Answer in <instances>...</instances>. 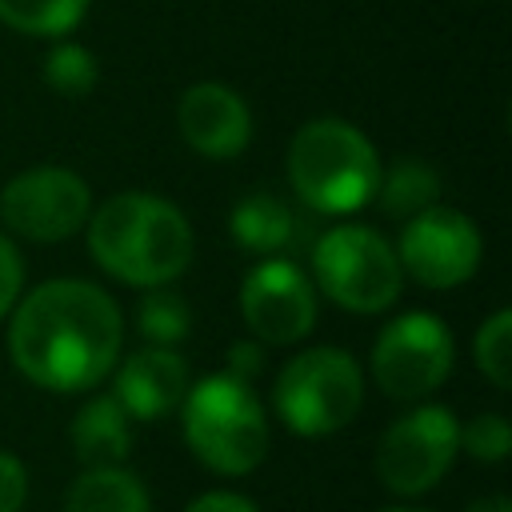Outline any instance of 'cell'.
Returning <instances> with one entry per match:
<instances>
[{"instance_id": "cell-1", "label": "cell", "mask_w": 512, "mask_h": 512, "mask_svg": "<svg viewBox=\"0 0 512 512\" xmlns=\"http://www.w3.org/2000/svg\"><path fill=\"white\" fill-rule=\"evenodd\" d=\"M120 344L124 316L116 300L88 280H44L12 304V364L48 392L92 388L116 368Z\"/></svg>"}, {"instance_id": "cell-2", "label": "cell", "mask_w": 512, "mask_h": 512, "mask_svg": "<svg viewBox=\"0 0 512 512\" xmlns=\"http://www.w3.org/2000/svg\"><path fill=\"white\" fill-rule=\"evenodd\" d=\"M192 248L184 212L152 192H120L88 216L92 260L132 288L172 284L192 264Z\"/></svg>"}, {"instance_id": "cell-3", "label": "cell", "mask_w": 512, "mask_h": 512, "mask_svg": "<svg viewBox=\"0 0 512 512\" xmlns=\"http://www.w3.org/2000/svg\"><path fill=\"white\" fill-rule=\"evenodd\" d=\"M288 180L308 208L324 216H348L372 204L380 184V160L360 128L336 116H320L292 136Z\"/></svg>"}, {"instance_id": "cell-4", "label": "cell", "mask_w": 512, "mask_h": 512, "mask_svg": "<svg viewBox=\"0 0 512 512\" xmlns=\"http://www.w3.org/2000/svg\"><path fill=\"white\" fill-rule=\"evenodd\" d=\"M184 412V440L200 464L220 476L252 472L268 452V416L248 388L228 372L204 376L180 400Z\"/></svg>"}, {"instance_id": "cell-5", "label": "cell", "mask_w": 512, "mask_h": 512, "mask_svg": "<svg viewBox=\"0 0 512 512\" xmlns=\"http://www.w3.org/2000/svg\"><path fill=\"white\" fill-rule=\"evenodd\" d=\"M364 400V372L344 348H304L292 356L272 388L276 416L296 436H332L348 428Z\"/></svg>"}, {"instance_id": "cell-6", "label": "cell", "mask_w": 512, "mask_h": 512, "mask_svg": "<svg viewBox=\"0 0 512 512\" xmlns=\"http://www.w3.org/2000/svg\"><path fill=\"white\" fill-rule=\"evenodd\" d=\"M320 292L348 312H384L396 304L404 268L396 248L368 224H336L312 252Z\"/></svg>"}, {"instance_id": "cell-7", "label": "cell", "mask_w": 512, "mask_h": 512, "mask_svg": "<svg viewBox=\"0 0 512 512\" xmlns=\"http://www.w3.org/2000/svg\"><path fill=\"white\" fill-rule=\"evenodd\" d=\"M452 332L432 312H404L372 344V380L392 400H424L452 372Z\"/></svg>"}, {"instance_id": "cell-8", "label": "cell", "mask_w": 512, "mask_h": 512, "mask_svg": "<svg viewBox=\"0 0 512 512\" xmlns=\"http://www.w3.org/2000/svg\"><path fill=\"white\" fill-rule=\"evenodd\" d=\"M460 452V420L440 404L404 412L376 448V476L396 496H420L444 480Z\"/></svg>"}, {"instance_id": "cell-9", "label": "cell", "mask_w": 512, "mask_h": 512, "mask_svg": "<svg viewBox=\"0 0 512 512\" xmlns=\"http://www.w3.org/2000/svg\"><path fill=\"white\" fill-rule=\"evenodd\" d=\"M92 216L88 184L60 164H40L16 172L0 192V220L8 232L32 244H56L80 232Z\"/></svg>"}, {"instance_id": "cell-10", "label": "cell", "mask_w": 512, "mask_h": 512, "mask_svg": "<svg viewBox=\"0 0 512 512\" xmlns=\"http://www.w3.org/2000/svg\"><path fill=\"white\" fill-rule=\"evenodd\" d=\"M400 268L424 284V288H456L464 284L480 264V232L476 224L456 208H424L412 220H404L400 244H396Z\"/></svg>"}, {"instance_id": "cell-11", "label": "cell", "mask_w": 512, "mask_h": 512, "mask_svg": "<svg viewBox=\"0 0 512 512\" xmlns=\"http://www.w3.org/2000/svg\"><path fill=\"white\" fill-rule=\"evenodd\" d=\"M240 312L260 344H296L316 324V284L292 260H264L240 284Z\"/></svg>"}, {"instance_id": "cell-12", "label": "cell", "mask_w": 512, "mask_h": 512, "mask_svg": "<svg viewBox=\"0 0 512 512\" xmlns=\"http://www.w3.org/2000/svg\"><path fill=\"white\" fill-rule=\"evenodd\" d=\"M180 120V136L188 140L192 152L208 156V160H232L248 148L252 136V116L248 104L216 80H200L180 96L176 108Z\"/></svg>"}, {"instance_id": "cell-13", "label": "cell", "mask_w": 512, "mask_h": 512, "mask_svg": "<svg viewBox=\"0 0 512 512\" xmlns=\"http://www.w3.org/2000/svg\"><path fill=\"white\" fill-rule=\"evenodd\" d=\"M188 392V364L176 348L148 344L116 368V400L132 420H156L180 408Z\"/></svg>"}, {"instance_id": "cell-14", "label": "cell", "mask_w": 512, "mask_h": 512, "mask_svg": "<svg viewBox=\"0 0 512 512\" xmlns=\"http://www.w3.org/2000/svg\"><path fill=\"white\" fill-rule=\"evenodd\" d=\"M72 448L76 460L84 468H108V464H124L132 452V416L124 412V404L108 392V396H92L76 420H72Z\"/></svg>"}, {"instance_id": "cell-15", "label": "cell", "mask_w": 512, "mask_h": 512, "mask_svg": "<svg viewBox=\"0 0 512 512\" xmlns=\"http://www.w3.org/2000/svg\"><path fill=\"white\" fill-rule=\"evenodd\" d=\"M232 240L244 248V252H260V256H272L280 252L292 232H296V220L288 212V204L272 192H248L236 208H232Z\"/></svg>"}, {"instance_id": "cell-16", "label": "cell", "mask_w": 512, "mask_h": 512, "mask_svg": "<svg viewBox=\"0 0 512 512\" xmlns=\"http://www.w3.org/2000/svg\"><path fill=\"white\" fill-rule=\"evenodd\" d=\"M64 512H148V492L120 464L84 468L68 488Z\"/></svg>"}, {"instance_id": "cell-17", "label": "cell", "mask_w": 512, "mask_h": 512, "mask_svg": "<svg viewBox=\"0 0 512 512\" xmlns=\"http://www.w3.org/2000/svg\"><path fill=\"white\" fill-rule=\"evenodd\" d=\"M372 200H380V208L388 216L412 220L416 212H424L440 200V176L424 160H396L388 172H380V184H376Z\"/></svg>"}, {"instance_id": "cell-18", "label": "cell", "mask_w": 512, "mask_h": 512, "mask_svg": "<svg viewBox=\"0 0 512 512\" xmlns=\"http://www.w3.org/2000/svg\"><path fill=\"white\" fill-rule=\"evenodd\" d=\"M88 12V0H0V24L24 36H68Z\"/></svg>"}, {"instance_id": "cell-19", "label": "cell", "mask_w": 512, "mask_h": 512, "mask_svg": "<svg viewBox=\"0 0 512 512\" xmlns=\"http://www.w3.org/2000/svg\"><path fill=\"white\" fill-rule=\"evenodd\" d=\"M192 316H188V304L180 292H168L164 284L160 288H148L140 308H136V328L148 344H160V348H176L188 332Z\"/></svg>"}, {"instance_id": "cell-20", "label": "cell", "mask_w": 512, "mask_h": 512, "mask_svg": "<svg viewBox=\"0 0 512 512\" xmlns=\"http://www.w3.org/2000/svg\"><path fill=\"white\" fill-rule=\"evenodd\" d=\"M96 76H100V68L92 60V52L76 40L60 36L44 56V80L60 96H88L96 88Z\"/></svg>"}, {"instance_id": "cell-21", "label": "cell", "mask_w": 512, "mask_h": 512, "mask_svg": "<svg viewBox=\"0 0 512 512\" xmlns=\"http://www.w3.org/2000/svg\"><path fill=\"white\" fill-rule=\"evenodd\" d=\"M472 352H476L480 372H484L496 388H508V384H512V312H508V308L492 312V316L480 324Z\"/></svg>"}, {"instance_id": "cell-22", "label": "cell", "mask_w": 512, "mask_h": 512, "mask_svg": "<svg viewBox=\"0 0 512 512\" xmlns=\"http://www.w3.org/2000/svg\"><path fill=\"white\" fill-rule=\"evenodd\" d=\"M460 448L480 464H500L512 452V424L496 412H480L460 424Z\"/></svg>"}, {"instance_id": "cell-23", "label": "cell", "mask_w": 512, "mask_h": 512, "mask_svg": "<svg viewBox=\"0 0 512 512\" xmlns=\"http://www.w3.org/2000/svg\"><path fill=\"white\" fill-rule=\"evenodd\" d=\"M20 288H24V264H20V252L16 244L0 232V320L12 312V304L20 300Z\"/></svg>"}, {"instance_id": "cell-24", "label": "cell", "mask_w": 512, "mask_h": 512, "mask_svg": "<svg viewBox=\"0 0 512 512\" xmlns=\"http://www.w3.org/2000/svg\"><path fill=\"white\" fill-rule=\"evenodd\" d=\"M28 500V472L24 464L0 448V512H20Z\"/></svg>"}, {"instance_id": "cell-25", "label": "cell", "mask_w": 512, "mask_h": 512, "mask_svg": "<svg viewBox=\"0 0 512 512\" xmlns=\"http://www.w3.org/2000/svg\"><path fill=\"white\" fill-rule=\"evenodd\" d=\"M260 368H264V348H260L256 336L236 340V344L228 348V376H236V380H252V376H260Z\"/></svg>"}, {"instance_id": "cell-26", "label": "cell", "mask_w": 512, "mask_h": 512, "mask_svg": "<svg viewBox=\"0 0 512 512\" xmlns=\"http://www.w3.org/2000/svg\"><path fill=\"white\" fill-rule=\"evenodd\" d=\"M184 512H260V508L240 492H204Z\"/></svg>"}, {"instance_id": "cell-27", "label": "cell", "mask_w": 512, "mask_h": 512, "mask_svg": "<svg viewBox=\"0 0 512 512\" xmlns=\"http://www.w3.org/2000/svg\"><path fill=\"white\" fill-rule=\"evenodd\" d=\"M464 512H512V504H508V496H480V500L468 504Z\"/></svg>"}, {"instance_id": "cell-28", "label": "cell", "mask_w": 512, "mask_h": 512, "mask_svg": "<svg viewBox=\"0 0 512 512\" xmlns=\"http://www.w3.org/2000/svg\"><path fill=\"white\" fill-rule=\"evenodd\" d=\"M380 512H428V508H408V504H396V508H380Z\"/></svg>"}]
</instances>
